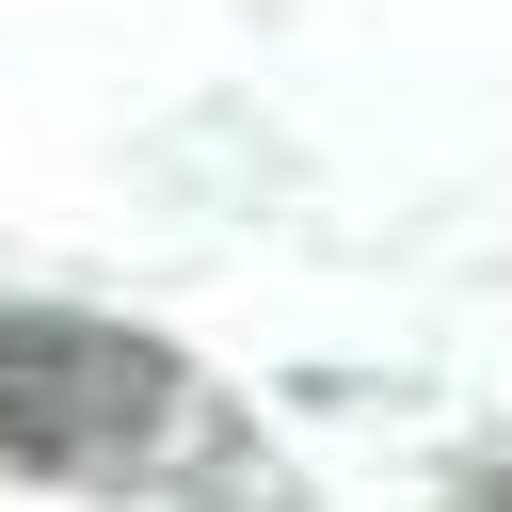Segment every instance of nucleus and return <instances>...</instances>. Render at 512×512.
Segmentation results:
<instances>
[{
  "instance_id": "1",
  "label": "nucleus",
  "mask_w": 512,
  "mask_h": 512,
  "mask_svg": "<svg viewBox=\"0 0 512 512\" xmlns=\"http://www.w3.org/2000/svg\"><path fill=\"white\" fill-rule=\"evenodd\" d=\"M176 432V368L112 320H64V304H0V464L32 480H128L160 464Z\"/></svg>"
}]
</instances>
